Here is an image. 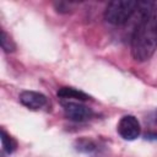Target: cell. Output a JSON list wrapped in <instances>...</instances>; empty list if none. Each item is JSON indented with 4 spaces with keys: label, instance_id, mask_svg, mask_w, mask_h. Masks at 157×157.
<instances>
[{
    "label": "cell",
    "instance_id": "cell-4",
    "mask_svg": "<svg viewBox=\"0 0 157 157\" xmlns=\"http://www.w3.org/2000/svg\"><path fill=\"white\" fill-rule=\"evenodd\" d=\"M118 134L128 141H132L140 136V123L134 115H124L118 123Z\"/></svg>",
    "mask_w": 157,
    "mask_h": 157
},
{
    "label": "cell",
    "instance_id": "cell-3",
    "mask_svg": "<svg viewBox=\"0 0 157 157\" xmlns=\"http://www.w3.org/2000/svg\"><path fill=\"white\" fill-rule=\"evenodd\" d=\"M61 105L64 108L65 117L69 120L82 123V121H87L93 117L92 109L87 105L81 104L80 102H63Z\"/></svg>",
    "mask_w": 157,
    "mask_h": 157
},
{
    "label": "cell",
    "instance_id": "cell-5",
    "mask_svg": "<svg viewBox=\"0 0 157 157\" xmlns=\"http://www.w3.org/2000/svg\"><path fill=\"white\" fill-rule=\"evenodd\" d=\"M20 102L32 110H38L48 104V98L36 91H23L20 93Z\"/></svg>",
    "mask_w": 157,
    "mask_h": 157
},
{
    "label": "cell",
    "instance_id": "cell-11",
    "mask_svg": "<svg viewBox=\"0 0 157 157\" xmlns=\"http://www.w3.org/2000/svg\"><path fill=\"white\" fill-rule=\"evenodd\" d=\"M146 137H148V139H151V140H157V134H150V135L146 136Z\"/></svg>",
    "mask_w": 157,
    "mask_h": 157
},
{
    "label": "cell",
    "instance_id": "cell-6",
    "mask_svg": "<svg viewBox=\"0 0 157 157\" xmlns=\"http://www.w3.org/2000/svg\"><path fill=\"white\" fill-rule=\"evenodd\" d=\"M56 96H58V98L64 99L66 102H83V101H88L91 98L87 93H85L80 90L72 88V87L59 88L56 92Z\"/></svg>",
    "mask_w": 157,
    "mask_h": 157
},
{
    "label": "cell",
    "instance_id": "cell-8",
    "mask_svg": "<svg viewBox=\"0 0 157 157\" xmlns=\"http://www.w3.org/2000/svg\"><path fill=\"white\" fill-rule=\"evenodd\" d=\"M75 147H76V150L80 151V152L91 153L92 151L96 150V144H94L92 140H88V139L83 137V139H80V140L76 141Z\"/></svg>",
    "mask_w": 157,
    "mask_h": 157
},
{
    "label": "cell",
    "instance_id": "cell-7",
    "mask_svg": "<svg viewBox=\"0 0 157 157\" xmlns=\"http://www.w3.org/2000/svg\"><path fill=\"white\" fill-rule=\"evenodd\" d=\"M1 146H2V150L6 152V153H12L15 150H16V147H17V144H16V141L2 129L1 130Z\"/></svg>",
    "mask_w": 157,
    "mask_h": 157
},
{
    "label": "cell",
    "instance_id": "cell-1",
    "mask_svg": "<svg viewBox=\"0 0 157 157\" xmlns=\"http://www.w3.org/2000/svg\"><path fill=\"white\" fill-rule=\"evenodd\" d=\"M152 2H139V20L131 34V55L136 61L148 60L157 49V16Z\"/></svg>",
    "mask_w": 157,
    "mask_h": 157
},
{
    "label": "cell",
    "instance_id": "cell-10",
    "mask_svg": "<svg viewBox=\"0 0 157 157\" xmlns=\"http://www.w3.org/2000/svg\"><path fill=\"white\" fill-rule=\"evenodd\" d=\"M55 7H56V11L58 12H69L70 10V4L67 2H55Z\"/></svg>",
    "mask_w": 157,
    "mask_h": 157
},
{
    "label": "cell",
    "instance_id": "cell-9",
    "mask_svg": "<svg viewBox=\"0 0 157 157\" xmlns=\"http://www.w3.org/2000/svg\"><path fill=\"white\" fill-rule=\"evenodd\" d=\"M0 42H1L2 50L6 52V53H11V52H13L16 49L15 42L10 38V36L5 32V29H1V39H0Z\"/></svg>",
    "mask_w": 157,
    "mask_h": 157
},
{
    "label": "cell",
    "instance_id": "cell-2",
    "mask_svg": "<svg viewBox=\"0 0 157 157\" xmlns=\"http://www.w3.org/2000/svg\"><path fill=\"white\" fill-rule=\"evenodd\" d=\"M137 5L139 1H131V0L110 1L105 7L104 18L110 25L121 26L126 23L137 11Z\"/></svg>",
    "mask_w": 157,
    "mask_h": 157
}]
</instances>
